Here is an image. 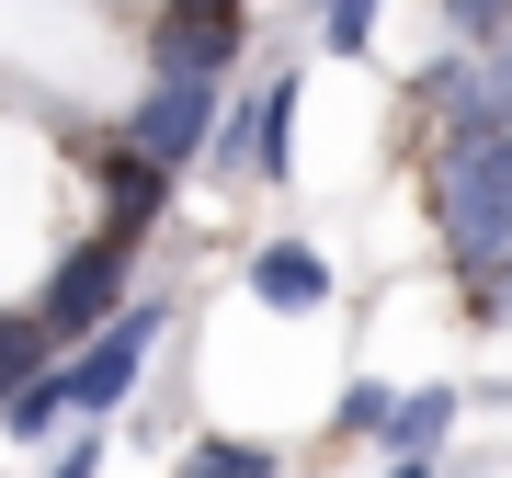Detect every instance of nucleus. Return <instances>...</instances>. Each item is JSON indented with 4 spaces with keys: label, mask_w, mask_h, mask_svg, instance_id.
<instances>
[{
    "label": "nucleus",
    "mask_w": 512,
    "mask_h": 478,
    "mask_svg": "<svg viewBox=\"0 0 512 478\" xmlns=\"http://www.w3.org/2000/svg\"><path fill=\"white\" fill-rule=\"evenodd\" d=\"M433 217H444V251H456L467 285L501 274V262H512V137H467L456 160H444Z\"/></svg>",
    "instance_id": "nucleus-1"
},
{
    "label": "nucleus",
    "mask_w": 512,
    "mask_h": 478,
    "mask_svg": "<svg viewBox=\"0 0 512 478\" xmlns=\"http://www.w3.org/2000/svg\"><path fill=\"white\" fill-rule=\"evenodd\" d=\"M126 285H137V217H114L103 239H80V251L46 274V296H35L46 342H80V331H103V319L126 308Z\"/></svg>",
    "instance_id": "nucleus-2"
},
{
    "label": "nucleus",
    "mask_w": 512,
    "mask_h": 478,
    "mask_svg": "<svg viewBox=\"0 0 512 478\" xmlns=\"http://www.w3.org/2000/svg\"><path fill=\"white\" fill-rule=\"evenodd\" d=\"M160 319L171 308H148V296H126V308L103 319V331H80V353H69V410H126V387L148 376V353H160Z\"/></svg>",
    "instance_id": "nucleus-3"
},
{
    "label": "nucleus",
    "mask_w": 512,
    "mask_h": 478,
    "mask_svg": "<svg viewBox=\"0 0 512 478\" xmlns=\"http://www.w3.org/2000/svg\"><path fill=\"white\" fill-rule=\"evenodd\" d=\"M205 137H217V80H205V69H160V80H148V103L126 114V148H137V160H160V171L205 160Z\"/></svg>",
    "instance_id": "nucleus-4"
},
{
    "label": "nucleus",
    "mask_w": 512,
    "mask_h": 478,
    "mask_svg": "<svg viewBox=\"0 0 512 478\" xmlns=\"http://www.w3.org/2000/svg\"><path fill=\"white\" fill-rule=\"evenodd\" d=\"M433 103L444 126L467 137H512V35H478V57H456V69H433Z\"/></svg>",
    "instance_id": "nucleus-5"
},
{
    "label": "nucleus",
    "mask_w": 512,
    "mask_h": 478,
    "mask_svg": "<svg viewBox=\"0 0 512 478\" xmlns=\"http://www.w3.org/2000/svg\"><path fill=\"white\" fill-rule=\"evenodd\" d=\"M285 126H296V80H262L239 114H217V137H205V171L274 183V171H285Z\"/></svg>",
    "instance_id": "nucleus-6"
},
{
    "label": "nucleus",
    "mask_w": 512,
    "mask_h": 478,
    "mask_svg": "<svg viewBox=\"0 0 512 478\" xmlns=\"http://www.w3.org/2000/svg\"><path fill=\"white\" fill-rule=\"evenodd\" d=\"M148 57H160V69H205V80H217L228 57H239V12H228V0H183V12L160 23V46H148Z\"/></svg>",
    "instance_id": "nucleus-7"
},
{
    "label": "nucleus",
    "mask_w": 512,
    "mask_h": 478,
    "mask_svg": "<svg viewBox=\"0 0 512 478\" xmlns=\"http://www.w3.org/2000/svg\"><path fill=\"white\" fill-rule=\"evenodd\" d=\"M251 296H262V308H319L330 262L308 251V239H262V251H251Z\"/></svg>",
    "instance_id": "nucleus-8"
},
{
    "label": "nucleus",
    "mask_w": 512,
    "mask_h": 478,
    "mask_svg": "<svg viewBox=\"0 0 512 478\" xmlns=\"http://www.w3.org/2000/svg\"><path fill=\"white\" fill-rule=\"evenodd\" d=\"M456 410H467L456 387H410V399L387 410V433H376V444H387V456H399V467H421V456H433L444 433H456Z\"/></svg>",
    "instance_id": "nucleus-9"
},
{
    "label": "nucleus",
    "mask_w": 512,
    "mask_h": 478,
    "mask_svg": "<svg viewBox=\"0 0 512 478\" xmlns=\"http://www.w3.org/2000/svg\"><path fill=\"white\" fill-rule=\"evenodd\" d=\"M57 422H69V365H35L12 399H0V433H12V444H46Z\"/></svg>",
    "instance_id": "nucleus-10"
},
{
    "label": "nucleus",
    "mask_w": 512,
    "mask_h": 478,
    "mask_svg": "<svg viewBox=\"0 0 512 478\" xmlns=\"http://www.w3.org/2000/svg\"><path fill=\"white\" fill-rule=\"evenodd\" d=\"M46 353H57V342H46V319H0V399H12V387L46 365Z\"/></svg>",
    "instance_id": "nucleus-11"
},
{
    "label": "nucleus",
    "mask_w": 512,
    "mask_h": 478,
    "mask_svg": "<svg viewBox=\"0 0 512 478\" xmlns=\"http://www.w3.org/2000/svg\"><path fill=\"white\" fill-rule=\"evenodd\" d=\"M103 171H114V205H126V217H148V205H160V183H171V171L137 160V148H126V160H103Z\"/></svg>",
    "instance_id": "nucleus-12"
},
{
    "label": "nucleus",
    "mask_w": 512,
    "mask_h": 478,
    "mask_svg": "<svg viewBox=\"0 0 512 478\" xmlns=\"http://www.w3.org/2000/svg\"><path fill=\"white\" fill-rule=\"evenodd\" d=\"M183 467H194V478H262L274 456H262V444H217V433H205V444H194Z\"/></svg>",
    "instance_id": "nucleus-13"
},
{
    "label": "nucleus",
    "mask_w": 512,
    "mask_h": 478,
    "mask_svg": "<svg viewBox=\"0 0 512 478\" xmlns=\"http://www.w3.org/2000/svg\"><path fill=\"white\" fill-rule=\"evenodd\" d=\"M319 35L342 46V57H365V35H376V0H319Z\"/></svg>",
    "instance_id": "nucleus-14"
},
{
    "label": "nucleus",
    "mask_w": 512,
    "mask_h": 478,
    "mask_svg": "<svg viewBox=\"0 0 512 478\" xmlns=\"http://www.w3.org/2000/svg\"><path fill=\"white\" fill-rule=\"evenodd\" d=\"M387 410H399L387 387H342V433H353V444H376V433H387Z\"/></svg>",
    "instance_id": "nucleus-15"
},
{
    "label": "nucleus",
    "mask_w": 512,
    "mask_h": 478,
    "mask_svg": "<svg viewBox=\"0 0 512 478\" xmlns=\"http://www.w3.org/2000/svg\"><path fill=\"white\" fill-rule=\"evenodd\" d=\"M444 23H456V35H501L512 0H444Z\"/></svg>",
    "instance_id": "nucleus-16"
}]
</instances>
